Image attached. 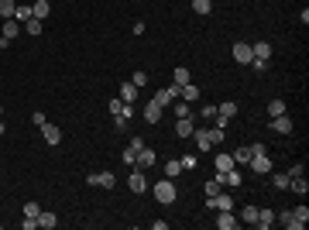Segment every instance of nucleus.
<instances>
[{
  "label": "nucleus",
  "mask_w": 309,
  "mask_h": 230,
  "mask_svg": "<svg viewBox=\"0 0 309 230\" xmlns=\"http://www.w3.org/2000/svg\"><path fill=\"white\" fill-rule=\"evenodd\" d=\"M271 131H278V134H292V120H289V114L271 117Z\"/></svg>",
  "instance_id": "f8f14e48"
},
{
  "label": "nucleus",
  "mask_w": 309,
  "mask_h": 230,
  "mask_svg": "<svg viewBox=\"0 0 309 230\" xmlns=\"http://www.w3.org/2000/svg\"><path fill=\"white\" fill-rule=\"evenodd\" d=\"M240 220H244V224H254V220H258V206H251V203H247V206H244V213H240Z\"/></svg>",
  "instance_id": "c9c22d12"
},
{
  "label": "nucleus",
  "mask_w": 309,
  "mask_h": 230,
  "mask_svg": "<svg viewBox=\"0 0 309 230\" xmlns=\"http://www.w3.org/2000/svg\"><path fill=\"white\" fill-rule=\"evenodd\" d=\"M0 117H3V107H0Z\"/></svg>",
  "instance_id": "3c124183"
},
{
  "label": "nucleus",
  "mask_w": 309,
  "mask_h": 230,
  "mask_svg": "<svg viewBox=\"0 0 309 230\" xmlns=\"http://www.w3.org/2000/svg\"><path fill=\"white\" fill-rule=\"evenodd\" d=\"M199 117L213 120V117H217V107H213V103H203V107H199Z\"/></svg>",
  "instance_id": "ea45409f"
},
{
  "label": "nucleus",
  "mask_w": 309,
  "mask_h": 230,
  "mask_svg": "<svg viewBox=\"0 0 309 230\" xmlns=\"http://www.w3.org/2000/svg\"><path fill=\"white\" fill-rule=\"evenodd\" d=\"M141 110H145V120H148V124H158V120H161V110H165V107H161V103H158V100H148V103H145V107H141Z\"/></svg>",
  "instance_id": "9d476101"
},
{
  "label": "nucleus",
  "mask_w": 309,
  "mask_h": 230,
  "mask_svg": "<svg viewBox=\"0 0 309 230\" xmlns=\"http://www.w3.org/2000/svg\"><path fill=\"white\" fill-rule=\"evenodd\" d=\"M48 14H52V3H48V0H35V3H31V17H41V21H45Z\"/></svg>",
  "instance_id": "a211bd4d"
},
{
  "label": "nucleus",
  "mask_w": 309,
  "mask_h": 230,
  "mask_svg": "<svg viewBox=\"0 0 309 230\" xmlns=\"http://www.w3.org/2000/svg\"><path fill=\"white\" fill-rule=\"evenodd\" d=\"M217 227L220 230H237L240 227V220L233 217V210H217Z\"/></svg>",
  "instance_id": "0eeeda50"
},
{
  "label": "nucleus",
  "mask_w": 309,
  "mask_h": 230,
  "mask_svg": "<svg viewBox=\"0 0 309 230\" xmlns=\"http://www.w3.org/2000/svg\"><path fill=\"white\" fill-rule=\"evenodd\" d=\"M268 175H271V186H275V189H289V172H275V168H271Z\"/></svg>",
  "instance_id": "bb28decb"
},
{
  "label": "nucleus",
  "mask_w": 309,
  "mask_h": 230,
  "mask_svg": "<svg viewBox=\"0 0 309 230\" xmlns=\"http://www.w3.org/2000/svg\"><path fill=\"white\" fill-rule=\"evenodd\" d=\"M154 199H158L161 206H172V203L179 199V189H175V182H172V179H161V182H154Z\"/></svg>",
  "instance_id": "f03ea898"
},
{
  "label": "nucleus",
  "mask_w": 309,
  "mask_h": 230,
  "mask_svg": "<svg viewBox=\"0 0 309 230\" xmlns=\"http://www.w3.org/2000/svg\"><path fill=\"white\" fill-rule=\"evenodd\" d=\"M193 138H196V148L199 152H213L217 145H224V131L220 127H196Z\"/></svg>",
  "instance_id": "f257e3e1"
},
{
  "label": "nucleus",
  "mask_w": 309,
  "mask_h": 230,
  "mask_svg": "<svg viewBox=\"0 0 309 230\" xmlns=\"http://www.w3.org/2000/svg\"><path fill=\"white\" fill-rule=\"evenodd\" d=\"M220 189H224V182H220V179H217V175H213V179H210V182H206V186H203V192H206V196H217V192H220Z\"/></svg>",
  "instance_id": "f704fd0d"
},
{
  "label": "nucleus",
  "mask_w": 309,
  "mask_h": 230,
  "mask_svg": "<svg viewBox=\"0 0 309 230\" xmlns=\"http://www.w3.org/2000/svg\"><path fill=\"white\" fill-rule=\"evenodd\" d=\"M127 148H134V152H141V148H145V138H138V134H134V138H131V145H127Z\"/></svg>",
  "instance_id": "09e8293b"
},
{
  "label": "nucleus",
  "mask_w": 309,
  "mask_h": 230,
  "mask_svg": "<svg viewBox=\"0 0 309 230\" xmlns=\"http://www.w3.org/2000/svg\"><path fill=\"white\" fill-rule=\"evenodd\" d=\"M179 89H182V86H175V82H172V86L158 89V93H154V100H158L161 107H168V103H175V100H179Z\"/></svg>",
  "instance_id": "6e6552de"
},
{
  "label": "nucleus",
  "mask_w": 309,
  "mask_h": 230,
  "mask_svg": "<svg viewBox=\"0 0 309 230\" xmlns=\"http://www.w3.org/2000/svg\"><path fill=\"white\" fill-rule=\"evenodd\" d=\"M41 138H45V145L59 148V145H62V131H59V124H45V127H41Z\"/></svg>",
  "instance_id": "1a4fd4ad"
},
{
  "label": "nucleus",
  "mask_w": 309,
  "mask_h": 230,
  "mask_svg": "<svg viewBox=\"0 0 309 230\" xmlns=\"http://www.w3.org/2000/svg\"><path fill=\"white\" fill-rule=\"evenodd\" d=\"M114 127L124 134V131H127V117H114Z\"/></svg>",
  "instance_id": "de8ad7c7"
},
{
  "label": "nucleus",
  "mask_w": 309,
  "mask_h": 230,
  "mask_svg": "<svg viewBox=\"0 0 309 230\" xmlns=\"http://www.w3.org/2000/svg\"><path fill=\"white\" fill-rule=\"evenodd\" d=\"M179 100H186V103H199V86H196V82H186V86L179 89Z\"/></svg>",
  "instance_id": "9b49d317"
},
{
  "label": "nucleus",
  "mask_w": 309,
  "mask_h": 230,
  "mask_svg": "<svg viewBox=\"0 0 309 230\" xmlns=\"http://www.w3.org/2000/svg\"><path fill=\"white\" fill-rule=\"evenodd\" d=\"M231 168H237V165H233V158L220 152V154H217V172H231Z\"/></svg>",
  "instance_id": "c85d7f7f"
},
{
  "label": "nucleus",
  "mask_w": 309,
  "mask_h": 230,
  "mask_svg": "<svg viewBox=\"0 0 309 230\" xmlns=\"http://www.w3.org/2000/svg\"><path fill=\"white\" fill-rule=\"evenodd\" d=\"M38 213H41V206H38L35 199H28V203H24V217H38Z\"/></svg>",
  "instance_id": "a19ab883"
},
{
  "label": "nucleus",
  "mask_w": 309,
  "mask_h": 230,
  "mask_svg": "<svg viewBox=\"0 0 309 230\" xmlns=\"http://www.w3.org/2000/svg\"><path fill=\"white\" fill-rule=\"evenodd\" d=\"M14 7H17L14 0H0V17H3V21H7V17H14Z\"/></svg>",
  "instance_id": "e433bc0d"
},
{
  "label": "nucleus",
  "mask_w": 309,
  "mask_h": 230,
  "mask_svg": "<svg viewBox=\"0 0 309 230\" xmlns=\"http://www.w3.org/2000/svg\"><path fill=\"white\" fill-rule=\"evenodd\" d=\"M3 131H7V127H3V117H0V138H3Z\"/></svg>",
  "instance_id": "8fccbe9b"
},
{
  "label": "nucleus",
  "mask_w": 309,
  "mask_h": 230,
  "mask_svg": "<svg viewBox=\"0 0 309 230\" xmlns=\"http://www.w3.org/2000/svg\"><path fill=\"white\" fill-rule=\"evenodd\" d=\"M278 224L289 227V230H303V227H306V224H299V220L292 217V210H282V213H278Z\"/></svg>",
  "instance_id": "dca6fc26"
},
{
  "label": "nucleus",
  "mask_w": 309,
  "mask_h": 230,
  "mask_svg": "<svg viewBox=\"0 0 309 230\" xmlns=\"http://www.w3.org/2000/svg\"><path fill=\"white\" fill-rule=\"evenodd\" d=\"M38 227V217H24V220H21V230H35Z\"/></svg>",
  "instance_id": "49530a36"
},
{
  "label": "nucleus",
  "mask_w": 309,
  "mask_h": 230,
  "mask_svg": "<svg viewBox=\"0 0 309 230\" xmlns=\"http://www.w3.org/2000/svg\"><path fill=\"white\" fill-rule=\"evenodd\" d=\"M231 158H233V165H247V161L254 158V152H251V145H240V148H237Z\"/></svg>",
  "instance_id": "aec40b11"
},
{
  "label": "nucleus",
  "mask_w": 309,
  "mask_h": 230,
  "mask_svg": "<svg viewBox=\"0 0 309 230\" xmlns=\"http://www.w3.org/2000/svg\"><path fill=\"white\" fill-rule=\"evenodd\" d=\"M289 189H292V192H299V196H306V192H309L306 175H299V179H289Z\"/></svg>",
  "instance_id": "cd10ccee"
},
{
  "label": "nucleus",
  "mask_w": 309,
  "mask_h": 230,
  "mask_svg": "<svg viewBox=\"0 0 309 230\" xmlns=\"http://www.w3.org/2000/svg\"><path fill=\"white\" fill-rule=\"evenodd\" d=\"M117 96H120V100H124V103H134V100H138V86H134V82H124V86H120V93H117Z\"/></svg>",
  "instance_id": "a878e982"
},
{
  "label": "nucleus",
  "mask_w": 309,
  "mask_h": 230,
  "mask_svg": "<svg viewBox=\"0 0 309 230\" xmlns=\"http://www.w3.org/2000/svg\"><path fill=\"white\" fill-rule=\"evenodd\" d=\"M227 124H231V117H224V114H217V117H213V127H220V131H227Z\"/></svg>",
  "instance_id": "a18cd8bd"
},
{
  "label": "nucleus",
  "mask_w": 309,
  "mask_h": 230,
  "mask_svg": "<svg viewBox=\"0 0 309 230\" xmlns=\"http://www.w3.org/2000/svg\"><path fill=\"white\" fill-rule=\"evenodd\" d=\"M206 210H233V196L231 192H217V196H206Z\"/></svg>",
  "instance_id": "7ed1b4c3"
},
{
  "label": "nucleus",
  "mask_w": 309,
  "mask_h": 230,
  "mask_svg": "<svg viewBox=\"0 0 309 230\" xmlns=\"http://www.w3.org/2000/svg\"><path fill=\"white\" fill-rule=\"evenodd\" d=\"M179 161H182V172H196V165H199V158H196L193 152H189V154H182Z\"/></svg>",
  "instance_id": "473e14b6"
},
{
  "label": "nucleus",
  "mask_w": 309,
  "mask_h": 230,
  "mask_svg": "<svg viewBox=\"0 0 309 230\" xmlns=\"http://www.w3.org/2000/svg\"><path fill=\"white\" fill-rule=\"evenodd\" d=\"M271 224H275V210H258V220H254V227L268 230Z\"/></svg>",
  "instance_id": "4be33fe9"
},
{
  "label": "nucleus",
  "mask_w": 309,
  "mask_h": 230,
  "mask_svg": "<svg viewBox=\"0 0 309 230\" xmlns=\"http://www.w3.org/2000/svg\"><path fill=\"white\" fill-rule=\"evenodd\" d=\"M17 35H21V21H14V17H7V21H3V35H0V38H7V41H14Z\"/></svg>",
  "instance_id": "4468645a"
},
{
  "label": "nucleus",
  "mask_w": 309,
  "mask_h": 230,
  "mask_svg": "<svg viewBox=\"0 0 309 230\" xmlns=\"http://www.w3.org/2000/svg\"><path fill=\"white\" fill-rule=\"evenodd\" d=\"M31 124H35V127H45V124H48V117H45L41 110H35V114H31Z\"/></svg>",
  "instance_id": "37998d69"
},
{
  "label": "nucleus",
  "mask_w": 309,
  "mask_h": 230,
  "mask_svg": "<svg viewBox=\"0 0 309 230\" xmlns=\"http://www.w3.org/2000/svg\"><path fill=\"white\" fill-rule=\"evenodd\" d=\"M210 10H213V3H210V0H193V14H199V17H206Z\"/></svg>",
  "instance_id": "2f4dec72"
},
{
  "label": "nucleus",
  "mask_w": 309,
  "mask_h": 230,
  "mask_svg": "<svg viewBox=\"0 0 309 230\" xmlns=\"http://www.w3.org/2000/svg\"><path fill=\"white\" fill-rule=\"evenodd\" d=\"M127 189H131V192H145V189H148L145 175H141V172H131V175H127Z\"/></svg>",
  "instance_id": "2eb2a0df"
},
{
  "label": "nucleus",
  "mask_w": 309,
  "mask_h": 230,
  "mask_svg": "<svg viewBox=\"0 0 309 230\" xmlns=\"http://www.w3.org/2000/svg\"><path fill=\"white\" fill-rule=\"evenodd\" d=\"M247 66H251L254 73H268V59H251Z\"/></svg>",
  "instance_id": "58836bf2"
},
{
  "label": "nucleus",
  "mask_w": 309,
  "mask_h": 230,
  "mask_svg": "<svg viewBox=\"0 0 309 230\" xmlns=\"http://www.w3.org/2000/svg\"><path fill=\"white\" fill-rule=\"evenodd\" d=\"M179 172H182V161H179V158H172V161H165V179H175Z\"/></svg>",
  "instance_id": "7c9ffc66"
},
{
  "label": "nucleus",
  "mask_w": 309,
  "mask_h": 230,
  "mask_svg": "<svg viewBox=\"0 0 309 230\" xmlns=\"http://www.w3.org/2000/svg\"><path fill=\"white\" fill-rule=\"evenodd\" d=\"M247 165H251V168H254V175H268V172H271V168H275V161H271V158H268V152L254 154V158H251V161H247Z\"/></svg>",
  "instance_id": "39448f33"
},
{
  "label": "nucleus",
  "mask_w": 309,
  "mask_h": 230,
  "mask_svg": "<svg viewBox=\"0 0 309 230\" xmlns=\"http://www.w3.org/2000/svg\"><path fill=\"white\" fill-rule=\"evenodd\" d=\"M86 182H89V186H100V189H114V186H117L114 172H89Z\"/></svg>",
  "instance_id": "20e7f679"
},
{
  "label": "nucleus",
  "mask_w": 309,
  "mask_h": 230,
  "mask_svg": "<svg viewBox=\"0 0 309 230\" xmlns=\"http://www.w3.org/2000/svg\"><path fill=\"white\" fill-rule=\"evenodd\" d=\"M172 82H175V86H186V82H193V73H189L186 66H175V69H172Z\"/></svg>",
  "instance_id": "f3484780"
},
{
  "label": "nucleus",
  "mask_w": 309,
  "mask_h": 230,
  "mask_svg": "<svg viewBox=\"0 0 309 230\" xmlns=\"http://www.w3.org/2000/svg\"><path fill=\"white\" fill-rule=\"evenodd\" d=\"M120 158H124V165H134V161H138V152H134V148H124Z\"/></svg>",
  "instance_id": "c03bdc74"
},
{
  "label": "nucleus",
  "mask_w": 309,
  "mask_h": 230,
  "mask_svg": "<svg viewBox=\"0 0 309 230\" xmlns=\"http://www.w3.org/2000/svg\"><path fill=\"white\" fill-rule=\"evenodd\" d=\"M251 55H254V59H271V45H268V41H254V45H251Z\"/></svg>",
  "instance_id": "393cba45"
},
{
  "label": "nucleus",
  "mask_w": 309,
  "mask_h": 230,
  "mask_svg": "<svg viewBox=\"0 0 309 230\" xmlns=\"http://www.w3.org/2000/svg\"><path fill=\"white\" fill-rule=\"evenodd\" d=\"M193 131H196L193 117H179V120H175V134H179V138H193Z\"/></svg>",
  "instance_id": "ddd939ff"
},
{
  "label": "nucleus",
  "mask_w": 309,
  "mask_h": 230,
  "mask_svg": "<svg viewBox=\"0 0 309 230\" xmlns=\"http://www.w3.org/2000/svg\"><path fill=\"white\" fill-rule=\"evenodd\" d=\"M168 107H172L175 120H179V117H193V103H186V100H175V103H168Z\"/></svg>",
  "instance_id": "6ab92c4d"
},
{
  "label": "nucleus",
  "mask_w": 309,
  "mask_h": 230,
  "mask_svg": "<svg viewBox=\"0 0 309 230\" xmlns=\"http://www.w3.org/2000/svg\"><path fill=\"white\" fill-rule=\"evenodd\" d=\"M131 82H134V86H138V89H141V86H145V82H148V73H145V69H138V73H134V76H131Z\"/></svg>",
  "instance_id": "79ce46f5"
},
{
  "label": "nucleus",
  "mask_w": 309,
  "mask_h": 230,
  "mask_svg": "<svg viewBox=\"0 0 309 230\" xmlns=\"http://www.w3.org/2000/svg\"><path fill=\"white\" fill-rule=\"evenodd\" d=\"M231 55H233V62H237V66H247V62L254 59V55H251V45H247V41H233Z\"/></svg>",
  "instance_id": "423d86ee"
},
{
  "label": "nucleus",
  "mask_w": 309,
  "mask_h": 230,
  "mask_svg": "<svg viewBox=\"0 0 309 230\" xmlns=\"http://www.w3.org/2000/svg\"><path fill=\"white\" fill-rule=\"evenodd\" d=\"M28 17H31V3H17V7H14V21H21V24H24Z\"/></svg>",
  "instance_id": "c756f323"
},
{
  "label": "nucleus",
  "mask_w": 309,
  "mask_h": 230,
  "mask_svg": "<svg viewBox=\"0 0 309 230\" xmlns=\"http://www.w3.org/2000/svg\"><path fill=\"white\" fill-rule=\"evenodd\" d=\"M217 114H224V117H237V103H233V100H224V103L217 107Z\"/></svg>",
  "instance_id": "72a5a7b5"
},
{
  "label": "nucleus",
  "mask_w": 309,
  "mask_h": 230,
  "mask_svg": "<svg viewBox=\"0 0 309 230\" xmlns=\"http://www.w3.org/2000/svg\"><path fill=\"white\" fill-rule=\"evenodd\" d=\"M21 28H24L28 35H41V31H45V21H41V17H28Z\"/></svg>",
  "instance_id": "b1692460"
},
{
  "label": "nucleus",
  "mask_w": 309,
  "mask_h": 230,
  "mask_svg": "<svg viewBox=\"0 0 309 230\" xmlns=\"http://www.w3.org/2000/svg\"><path fill=\"white\" fill-rule=\"evenodd\" d=\"M268 114H271V117L285 114V100H271V103H268Z\"/></svg>",
  "instance_id": "4c0bfd02"
},
{
  "label": "nucleus",
  "mask_w": 309,
  "mask_h": 230,
  "mask_svg": "<svg viewBox=\"0 0 309 230\" xmlns=\"http://www.w3.org/2000/svg\"><path fill=\"white\" fill-rule=\"evenodd\" d=\"M154 161H158V154H154L152 148H141V152H138V161H134V165H141V168H152Z\"/></svg>",
  "instance_id": "412c9836"
},
{
  "label": "nucleus",
  "mask_w": 309,
  "mask_h": 230,
  "mask_svg": "<svg viewBox=\"0 0 309 230\" xmlns=\"http://www.w3.org/2000/svg\"><path fill=\"white\" fill-rule=\"evenodd\" d=\"M38 227L55 230V227H59V217H55V213H48V210H41V213H38Z\"/></svg>",
  "instance_id": "5701e85b"
}]
</instances>
